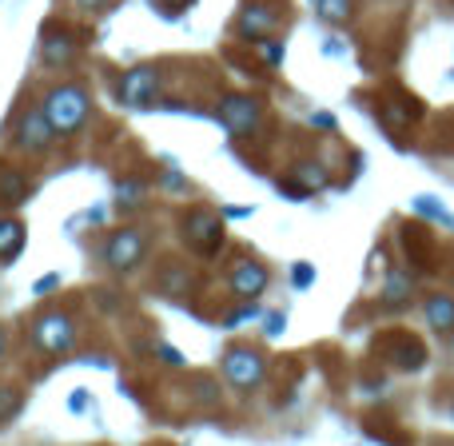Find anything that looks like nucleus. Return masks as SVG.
Here are the masks:
<instances>
[{
    "label": "nucleus",
    "mask_w": 454,
    "mask_h": 446,
    "mask_svg": "<svg viewBox=\"0 0 454 446\" xmlns=\"http://www.w3.org/2000/svg\"><path fill=\"white\" fill-rule=\"evenodd\" d=\"M40 108H44L48 124L56 128V136H76L80 128L88 124V116H92V100H88V92L80 84L48 88V96L40 100Z\"/></svg>",
    "instance_id": "1"
},
{
    "label": "nucleus",
    "mask_w": 454,
    "mask_h": 446,
    "mask_svg": "<svg viewBox=\"0 0 454 446\" xmlns=\"http://www.w3.org/2000/svg\"><path fill=\"white\" fill-rule=\"evenodd\" d=\"M28 339L48 359H60V355H68L76 347V323H72L68 311H40L28 323Z\"/></svg>",
    "instance_id": "2"
},
{
    "label": "nucleus",
    "mask_w": 454,
    "mask_h": 446,
    "mask_svg": "<svg viewBox=\"0 0 454 446\" xmlns=\"http://www.w3.org/2000/svg\"><path fill=\"white\" fill-rule=\"evenodd\" d=\"M12 144H16L20 152H28V156H44V152H52V144H56V128L48 124L44 108H24L20 116H16Z\"/></svg>",
    "instance_id": "3"
},
{
    "label": "nucleus",
    "mask_w": 454,
    "mask_h": 446,
    "mask_svg": "<svg viewBox=\"0 0 454 446\" xmlns=\"http://www.w3.org/2000/svg\"><path fill=\"white\" fill-rule=\"evenodd\" d=\"M160 88H164L160 72L152 64H136V68H128L120 76V104H128V108H152L160 100Z\"/></svg>",
    "instance_id": "4"
},
{
    "label": "nucleus",
    "mask_w": 454,
    "mask_h": 446,
    "mask_svg": "<svg viewBox=\"0 0 454 446\" xmlns=\"http://www.w3.org/2000/svg\"><path fill=\"white\" fill-rule=\"evenodd\" d=\"M267 375V363L259 351H251V347H231V351L223 355V379L235 387V391H255L259 383H263Z\"/></svg>",
    "instance_id": "5"
},
{
    "label": "nucleus",
    "mask_w": 454,
    "mask_h": 446,
    "mask_svg": "<svg viewBox=\"0 0 454 446\" xmlns=\"http://www.w3.org/2000/svg\"><path fill=\"white\" fill-rule=\"evenodd\" d=\"M144 255H148V239H144L136 227H120V231H112L108 243H104V263H108L112 271H132V267L144 263Z\"/></svg>",
    "instance_id": "6"
},
{
    "label": "nucleus",
    "mask_w": 454,
    "mask_h": 446,
    "mask_svg": "<svg viewBox=\"0 0 454 446\" xmlns=\"http://www.w3.org/2000/svg\"><path fill=\"white\" fill-rule=\"evenodd\" d=\"M184 239H188L192 251H200V255H215L223 243V223L215 212H207V207H196V212L184 215Z\"/></svg>",
    "instance_id": "7"
},
{
    "label": "nucleus",
    "mask_w": 454,
    "mask_h": 446,
    "mask_svg": "<svg viewBox=\"0 0 454 446\" xmlns=\"http://www.w3.org/2000/svg\"><path fill=\"white\" fill-rule=\"evenodd\" d=\"M279 28V8L267 4V0H247V4L239 8V16H235V32H239L243 40H267L271 32Z\"/></svg>",
    "instance_id": "8"
},
{
    "label": "nucleus",
    "mask_w": 454,
    "mask_h": 446,
    "mask_svg": "<svg viewBox=\"0 0 454 446\" xmlns=\"http://www.w3.org/2000/svg\"><path fill=\"white\" fill-rule=\"evenodd\" d=\"M220 120L231 136H251L259 128V120H263V104L255 96H227L220 104Z\"/></svg>",
    "instance_id": "9"
},
{
    "label": "nucleus",
    "mask_w": 454,
    "mask_h": 446,
    "mask_svg": "<svg viewBox=\"0 0 454 446\" xmlns=\"http://www.w3.org/2000/svg\"><path fill=\"white\" fill-rule=\"evenodd\" d=\"M231 291L239 299H259L267 291V283H271V275H267L263 263H255V259H239V263L231 267Z\"/></svg>",
    "instance_id": "10"
},
{
    "label": "nucleus",
    "mask_w": 454,
    "mask_h": 446,
    "mask_svg": "<svg viewBox=\"0 0 454 446\" xmlns=\"http://www.w3.org/2000/svg\"><path fill=\"white\" fill-rule=\"evenodd\" d=\"M40 60L48 68H68L76 60V40H72L68 28H48L44 40H40Z\"/></svg>",
    "instance_id": "11"
},
{
    "label": "nucleus",
    "mask_w": 454,
    "mask_h": 446,
    "mask_svg": "<svg viewBox=\"0 0 454 446\" xmlns=\"http://www.w3.org/2000/svg\"><path fill=\"white\" fill-rule=\"evenodd\" d=\"M423 319L434 335H450L454 331V299L450 295H431L423 303Z\"/></svg>",
    "instance_id": "12"
},
{
    "label": "nucleus",
    "mask_w": 454,
    "mask_h": 446,
    "mask_svg": "<svg viewBox=\"0 0 454 446\" xmlns=\"http://www.w3.org/2000/svg\"><path fill=\"white\" fill-rule=\"evenodd\" d=\"M24 247V223L16 215H4L0 220V263H12Z\"/></svg>",
    "instance_id": "13"
},
{
    "label": "nucleus",
    "mask_w": 454,
    "mask_h": 446,
    "mask_svg": "<svg viewBox=\"0 0 454 446\" xmlns=\"http://www.w3.org/2000/svg\"><path fill=\"white\" fill-rule=\"evenodd\" d=\"M319 16L327 24H347L355 16V0H319Z\"/></svg>",
    "instance_id": "14"
},
{
    "label": "nucleus",
    "mask_w": 454,
    "mask_h": 446,
    "mask_svg": "<svg viewBox=\"0 0 454 446\" xmlns=\"http://www.w3.org/2000/svg\"><path fill=\"white\" fill-rule=\"evenodd\" d=\"M411 275H403V271H395V275H387V287H383V299L387 303H407L411 299Z\"/></svg>",
    "instance_id": "15"
},
{
    "label": "nucleus",
    "mask_w": 454,
    "mask_h": 446,
    "mask_svg": "<svg viewBox=\"0 0 454 446\" xmlns=\"http://www.w3.org/2000/svg\"><path fill=\"white\" fill-rule=\"evenodd\" d=\"M295 176L303 180V184H299L303 192H319V188H327V172H323L319 164H299V168H295Z\"/></svg>",
    "instance_id": "16"
},
{
    "label": "nucleus",
    "mask_w": 454,
    "mask_h": 446,
    "mask_svg": "<svg viewBox=\"0 0 454 446\" xmlns=\"http://www.w3.org/2000/svg\"><path fill=\"white\" fill-rule=\"evenodd\" d=\"M24 407V395L16 391V387H0V423H8V419H16Z\"/></svg>",
    "instance_id": "17"
},
{
    "label": "nucleus",
    "mask_w": 454,
    "mask_h": 446,
    "mask_svg": "<svg viewBox=\"0 0 454 446\" xmlns=\"http://www.w3.org/2000/svg\"><path fill=\"white\" fill-rule=\"evenodd\" d=\"M255 52H259V60H263L267 68H279V64H283V44H279V40H271V36L255 40Z\"/></svg>",
    "instance_id": "18"
},
{
    "label": "nucleus",
    "mask_w": 454,
    "mask_h": 446,
    "mask_svg": "<svg viewBox=\"0 0 454 446\" xmlns=\"http://www.w3.org/2000/svg\"><path fill=\"white\" fill-rule=\"evenodd\" d=\"M415 212H419V215H431V220H447V212H442V204H439L434 196H423V200H419Z\"/></svg>",
    "instance_id": "19"
},
{
    "label": "nucleus",
    "mask_w": 454,
    "mask_h": 446,
    "mask_svg": "<svg viewBox=\"0 0 454 446\" xmlns=\"http://www.w3.org/2000/svg\"><path fill=\"white\" fill-rule=\"evenodd\" d=\"M156 4H160V8H164V12H168V16H180V12H184V8H192V4H196V0H156Z\"/></svg>",
    "instance_id": "20"
},
{
    "label": "nucleus",
    "mask_w": 454,
    "mask_h": 446,
    "mask_svg": "<svg viewBox=\"0 0 454 446\" xmlns=\"http://www.w3.org/2000/svg\"><path fill=\"white\" fill-rule=\"evenodd\" d=\"M291 279H295V287H307V283H311L315 279V271H311V267H295V271H291Z\"/></svg>",
    "instance_id": "21"
},
{
    "label": "nucleus",
    "mask_w": 454,
    "mask_h": 446,
    "mask_svg": "<svg viewBox=\"0 0 454 446\" xmlns=\"http://www.w3.org/2000/svg\"><path fill=\"white\" fill-rule=\"evenodd\" d=\"M160 355H164V363H168V367H180V363H184L180 355H176L172 347H164V343H160Z\"/></svg>",
    "instance_id": "22"
},
{
    "label": "nucleus",
    "mask_w": 454,
    "mask_h": 446,
    "mask_svg": "<svg viewBox=\"0 0 454 446\" xmlns=\"http://www.w3.org/2000/svg\"><path fill=\"white\" fill-rule=\"evenodd\" d=\"M283 331V315H271V319H267V335H279Z\"/></svg>",
    "instance_id": "23"
},
{
    "label": "nucleus",
    "mask_w": 454,
    "mask_h": 446,
    "mask_svg": "<svg viewBox=\"0 0 454 446\" xmlns=\"http://www.w3.org/2000/svg\"><path fill=\"white\" fill-rule=\"evenodd\" d=\"M76 4H80V8H104L108 0H76Z\"/></svg>",
    "instance_id": "24"
},
{
    "label": "nucleus",
    "mask_w": 454,
    "mask_h": 446,
    "mask_svg": "<svg viewBox=\"0 0 454 446\" xmlns=\"http://www.w3.org/2000/svg\"><path fill=\"white\" fill-rule=\"evenodd\" d=\"M450 419H454V407H450Z\"/></svg>",
    "instance_id": "25"
}]
</instances>
